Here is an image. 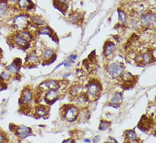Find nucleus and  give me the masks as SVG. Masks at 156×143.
<instances>
[{"label": "nucleus", "instance_id": "nucleus-4", "mask_svg": "<svg viewBox=\"0 0 156 143\" xmlns=\"http://www.w3.org/2000/svg\"><path fill=\"white\" fill-rule=\"evenodd\" d=\"M118 79V84L123 90H128L135 86L138 80V75H133L129 72H126L123 73Z\"/></svg>", "mask_w": 156, "mask_h": 143}, {"label": "nucleus", "instance_id": "nucleus-23", "mask_svg": "<svg viewBox=\"0 0 156 143\" xmlns=\"http://www.w3.org/2000/svg\"><path fill=\"white\" fill-rule=\"evenodd\" d=\"M8 10L6 0H0V17L4 16Z\"/></svg>", "mask_w": 156, "mask_h": 143}, {"label": "nucleus", "instance_id": "nucleus-10", "mask_svg": "<svg viewBox=\"0 0 156 143\" xmlns=\"http://www.w3.org/2000/svg\"><path fill=\"white\" fill-rule=\"evenodd\" d=\"M125 143H139L140 138L134 130H128L124 132Z\"/></svg>", "mask_w": 156, "mask_h": 143}, {"label": "nucleus", "instance_id": "nucleus-26", "mask_svg": "<svg viewBox=\"0 0 156 143\" xmlns=\"http://www.w3.org/2000/svg\"><path fill=\"white\" fill-rule=\"evenodd\" d=\"M38 60H39L38 57L37 56V54L34 53H32L31 54H29L27 57V58L26 59V60H27L29 63L33 64V65L37 63Z\"/></svg>", "mask_w": 156, "mask_h": 143}, {"label": "nucleus", "instance_id": "nucleus-2", "mask_svg": "<svg viewBox=\"0 0 156 143\" xmlns=\"http://www.w3.org/2000/svg\"><path fill=\"white\" fill-rule=\"evenodd\" d=\"M86 92L90 101L97 100L102 92V84L98 79L93 78L90 79L85 86Z\"/></svg>", "mask_w": 156, "mask_h": 143}, {"label": "nucleus", "instance_id": "nucleus-29", "mask_svg": "<svg viewBox=\"0 0 156 143\" xmlns=\"http://www.w3.org/2000/svg\"><path fill=\"white\" fill-rule=\"evenodd\" d=\"M0 78H1L2 80H6L9 78V75L7 73L3 72L2 74H1Z\"/></svg>", "mask_w": 156, "mask_h": 143}, {"label": "nucleus", "instance_id": "nucleus-27", "mask_svg": "<svg viewBox=\"0 0 156 143\" xmlns=\"http://www.w3.org/2000/svg\"><path fill=\"white\" fill-rule=\"evenodd\" d=\"M118 16H119V21L120 23H121V25L122 26H124L126 25V14H124V12L120 10H118Z\"/></svg>", "mask_w": 156, "mask_h": 143}, {"label": "nucleus", "instance_id": "nucleus-18", "mask_svg": "<svg viewBox=\"0 0 156 143\" xmlns=\"http://www.w3.org/2000/svg\"><path fill=\"white\" fill-rule=\"evenodd\" d=\"M115 49V43L110 40H107L105 42L103 46V55L107 57L110 56Z\"/></svg>", "mask_w": 156, "mask_h": 143}, {"label": "nucleus", "instance_id": "nucleus-7", "mask_svg": "<svg viewBox=\"0 0 156 143\" xmlns=\"http://www.w3.org/2000/svg\"><path fill=\"white\" fill-rule=\"evenodd\" d=\"M32 36L27 31H20L13 37L14 42L20 46L25 47L31 41Z\"/></svg>", "mask_w": 156, "mask_h": 143}, {"label": "nucleus", "instance_id": "nucleus-31", "mask_svg": "<svg viewBox=\"0 0 156 143\" xmlns=\"http://www.w3.org/2000/svg\"><path fill=\"white\" fill-rule=\"evenodd\" d=\"M5 140V137L4 134H0V143H3Z\"/></svg>", "mask_w": 156, "mask_h": 143}, {"label": "nucleus", "instance_id": "nucleus-25", "mask_svg": "<svg viewBox=\"0 0 156 143\" xmlns=\"http://www.w3.org/2000/svg\"><path fill=\"white\" fill-rule=\"evenodd\" d=\"M31 20L34 24L37 26H43L45 25V21L40 16H33L31 18Z\"/></svg>", "mask_w": 156, "mask_h": 143}, {"label": "nucleus", "instance_id": "nucleus-17", "mask_svg": "<svg viewBox=\"0 0 156 143\" xmlns=\"http://www.w3.org/2000/svg\"><path fill=\"white\" fill-rule=\"evenodd\" d=\"M13 24L15 27L18 29H21L26 27L28 24L27 18L23 15H18L16 16L13 21Z\"/></svg>", "mask_w": 156, "mask_h": 143}, {"label": "nucleus", "instance_id": "nucleus-15", "mask_svg": "<svg viewBox=\"0 0 156 143\" xmlns=\"http://www.w3.org/2000/svg\"><path fill=\"white\" fill-rule=\"evenodd\" d=\"M123 101V94L121 92H116L113 97L108 102L109 106L117 108L120 106Z\"/></svg>", "mask_w": 156, "mask_h": 143}, {"label": "nucleus", "instance_id": "nucleus-32", "mask_svg": "<svg viewBox=\"0 0 156 143\" xmlns=\"http://www.w3.org/2000/svg\"><path fill=\"white\" fill-rule=\"evenodd\" d=\"M10 1H12V2H16V1L17 0H10Z\"/></svg>", "mask_w": 156, "mask_h": 143}, {"label": "nucleus", "instance_id": "nucleus-13", "mask_svg": "<svg viewBox=\"0 0 156 143\" xmlns=\"http://www.w3.org/2000/svg\"><path fill=\"white\" fill-rule=\"evenodd\" d=\"M83 90V87L78 82H75L69 89V94L70 98L73 100Z\"/></svg>", "mask_w": 156, "mask_h": 143}, {"label": "nucleus", "instance_id": "nucleus-6", "mask_svg": "<svg viewBox=\"0 0 156 143\" xmlns=\"http://www.w3.org/2000/svg\"><path fill=\"white\" fill-rule=\"evenodd\" d=\"M107 72L108 75L113 79H118L124 72L125 67L123 63L116 62L110 63L107 66Z\"/></svg>", "mask_w": 156, "mask_h": 143}, {"label": "nucleus", "instance_id": "nucleus-8", "mask_svg": "<svg viewBox=\"0 0 156 143\" xmlns=\"http://www.w3.org/2000/svg\"><path fill=\"white\" fill-rule=\"evenodd\" d=\"M49 110L50 107L48 105L37 104L34 108V116L37 118H44L49 114Z\"/></svg>", "mask_w": 156, "mask_h": 143}, {"label": "nucleus", "instance_id": "nucleus-19", "mask_svg": "<svg viewBox=\"0 0 156 143\" xmlns=\"http://www.w3.org/2000/svg\"><path fill=\"white\" fill-rule=\"evenodd\" d=\"M69 19L72 23L79 25L82 23L83 16L81 13L74 12L70 14L69 16Z\"/></svg>", "mask_w": 156, "mask_h": 143}, {"label": "nucleus", "instance_id": "nucleus-5", "mask_svg": "<svg viewBox=\"0 0 156 143\" xmlns=\"http://www.w3.org/2000/svg\"><path fill=\"white\" fill-rule=\"evenodd\" d=\"M154 126L155 122L152 116L145 114L141 117L137 127L143 132L149 133L151 132Z\"/></svg>", "mask_w": 156, "mask_h": 143}, {"label": "nucleus", "instance_id": "nucleus-30", "mask_svg": "<svg viewBox=\"0 0 156 143\" xmlns=\"http://www.w3.org/2000/svg\"><path fill=\"white\" fill-rule=\"evenodd\" d=\"M76 58H77V55H76V54H72L70 57H69V59H70L71 62H74V61L76 59Z\"/></svg>", "mask_w": 156, "mask_h": 143}, {"label": "nucleus", "instance_id": "nucleus-11", "mask_svg": "<svg viewBox=\"0 0 156 143\" xmlns=\"http://www.w3.org/2000/svg\"><path fill=\"white\" fill-rule=\"evenodd\" d=\"M60 96L59 90H53L47 91L44 96V101L48 105H50L55 102Z\"/></svg>", "mask_w": 156, "mask_h": 143}, {"label": "nucleus", "instance_id": "nucleus-9", "mask_svg": "<svg viewBox=\"0 0 156 143\" xmlns=\"http://www.w3.org/2000/svg\"><path fill=\"white\" fill-rule=\"evenodd\" d=\"M33 97V92L31 89L29 87H27L22 90V94L20 99V102H21L22 104H23L25 106L31 108L30 104L32 101Z\"/></svg>", "mask_w": 156, "mask_h": 143}, {"label": "nucleus", "instance_id": "nucleus-24", "mask_svg": "<svg viewBox=\"0 0 156 143\" xmlns=\"http://www.w3.org/2000/svg\"><path fill=\"white\" fill-rule=\"evenodd\" d=\"M111 126V122L106 121V119H101L99 126V130L101 131L106 130Z\"/></svg>", "mask_w": 156, "mask_h": 143}, {"label": "nucleus", "instance_id": "nucleus-3", "mask_svg": "<svg viewBox=\"0 0 156 143\" xmlns=\"http://www.w3.org/2000/svg\"><path fill=\"white\" fill-rule=\"evenodd\" d=\"M68 81L58 80L56 79H47L45 81L42 82L41 84L37 87V90L40 94H42L44 91H48L53 90H59L62 87H64V85H67Z\"/></svg>", "mask_w": 156, "mask_h": 143}, {"label": "nucleus", "instance_id": "nucleus-16", "mask_svg": "<svg viewBox=\"0 0 156 143\" xmlns=\"http://www.w3.org/2000/svg\"><path fill=\"white\" fill-rule=\"evenodd\" d=\"M55 54H56L55 53L54 50L49 49V48L45 49L41 56L43 63H50L54 61V59L55 58Z\"/></svg>", "mask_w": 156, "mask_h": 143}, {"label": "nucleus", "instance_id": "nucleus-1", "mask_svg": "<svg viewBox=\"0 0 156 143\" xmlns=\"http://www.w3.org/2000/svg\"><path fill=\"white\" fill-rule=\"evenodd\" d=\"M80 109L75 104H64L60 108V117L62 120L68 122H73L78 118Z\"/></svg>", "mask_w": 156, "mask_h": 143}, {"label": "nucleus", "instance_id": "nucleus-20", "mask_svg": "<svg viewBox=\"0 0 156 143\" xmlns=\"http://www.w3.org/2000/svg\"><path fill=\"white\" fill-rule=\"evenodd\" d=\"M21 60L20 58H17L11 65L6 67V69L11 73H16L18 72V68L21 65Z\"/></svg>", "mask_w": 156, "mask_h": 143}, {"label": "nucleus", "instance_id": "nucleus-14", "mask_svg": "<svg viewBox=\"0 0 156 143\" xmlns=\"http://www.w3.org/2000/svg\"><path fill=\"white\" fill-rule=\"evenodd\" d=\"M16 134L21 139H25L32 133V129L23 125L18 126L16 130Z\"/></svg>", "mask_w": 156, "mask_h": 143}, {"label": "nucleus", "instance_id": "nucleus-22", "mask_svg": "<svg viewBox=\"0 0 156 143\" xmlns=\"http://www.w3.org/2000/svg\"><path fill=\"white\" fill-rule=\"evenodd\" d=\"M37 31L41 35H48L51 37H52L54 35V31L48 26L41 27L38 29Z\"/></svg>", "mask_w": 156, "mask_h": 143}, {"label": "nucleus", "instance_id": "nucleus-12", "mask_svg": "<svg viewBox=\"0 0 156 143\" xmlns=\"http://www.w3.org/2000/svg\"><path fill=\"white\" fill-rule=\"evenodd\" d=\"M155 14L147 13L141 19V26L143 27H149L152 25L155 24Z\"/></svg>", "mask_w": 156, "mask_h": 143}, {"label": "nucleus", "instance_id": "nucleus-28", "mask_svg": "<svg viewBox=\"0 0 156 143\" xmlns=\"http://www.w3.org/2000/svg\"><path fill=\"white\" fill-rule=\"evenodd\" d=\"M55 5L58 6L60 9L66 10L65 8L66 6V0H55Z\"/></svg>", "mask_w": 156, "mask_h": 143}, {"label": "nucleus", "instance_id": "nucleus-21", "mask_svg": "<svg viewBox=\"0 0 156 143\" xmlns=\"http://www.w3.org/2000/svg\"><path fill=\"white\" fill-rule=\"evenodd\" d=\"M32 2L30 0H19L18 6L22 10H27L32 9Z\"/></svg>", "mask_w": 156, "mask_h": 143}]
</instances>
